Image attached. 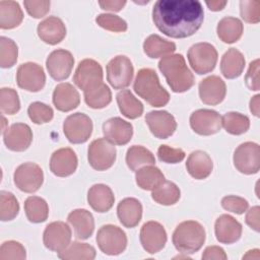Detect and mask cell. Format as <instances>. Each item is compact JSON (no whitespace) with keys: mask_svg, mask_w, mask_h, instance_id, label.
Masks as SVG:
<instances>
[{"mask_svg":"<svg viewBox=\"0 0 260 260\" xmlns=\"http://www.w3.org/2000/svg\"><path fill=\"white\" fill-rule=\"evenodd\" d=\"M203 19V7L197 0H158L152 8V20L157 29L174 39L193 36Z\"/></svg>","mask_w":260,"mask_h":260,"instance_id":"1","label":"cell"},{"mask_svg":"<svg viewBox=\"0 0 260 260\" xmlns=\"http://www.w3.org/2000/svg\"><path fill=\"white\" fill-rule=\"evenodd\" d=\"M158 69L174 92H185L194 85V75L181 54H173L160 59Z\"/></svg>","mask_w":260,"mask_h":260,"instance_id":"2","label":"cell"},{"mask_svg":"<svg viewBox=\"0 0 260 260\" xmlns=\"http://www.w3.org/2000/svg\"><path fill=\"white\" fill-rule=\"evenodd\" d=\"M133 88L152 107H164L170 101V93L160 85L156 72L151 68H142L137 72Z\"/></svg>","mask_w":260,"mask_h":260,"instance_id":"3","label":"cell"},{"mask_svg":"<svg viewBox=\"0 0 260 260\" xmlns=\"http://www.w3.org/2000/svg\"><path fill=\"white\" fill-rule=\"evenodd\" d=\"M206 233L201 223L195 220H185L177 225L173 233V244L183 254H193L201 249Z\"/></svg>","mask_w":260,"mask_h":260,"instance_id":"4","label":"cell"},{"mask_svg":"<svg viewBox=\"0 0 260 260\" xmlns=\"http://www.w3.org/2000/svg\"><path fill=\"white\" fill-rule=\"evenodd\" d=\"M188 61L195 73L201 75L211 72L217 62V51L209 43H197L188 50Z\"/></svg>","mask_w":260,"mask_h":260,"instance_id":"5","label":"cell"},{"mask_svg":"<svg viewBox=\"0 0 260 260\" xmlns=\"http://www.w3.org/2000/svg\"><path fill=\"white\" fill-rule=\"evenodd\" d=\"M96 243L104 254L116 256L125 251L127 247V236L119 226L105 224L98 231Z\"/></svg>","mask_w":260,"mask_h":260,"instance_id":"6","label":"cell"},{"mask_svg":"<svg viewBox=\"0 0 260 260\" xmlns=\"http://www.w3.org/2000/svg\"><path fill=\"white\" fill-rule=\"evenodd\" d=\"M92 129L91 119L83 113L71 114L63 123V132L68 141L73 144L86 142L92 133Z\"/></svg>","mask_w":260,"mask_h":260,"instance_id":"7","label":"cell"},{"mask_svg":"<svg viewBox=\"0 0 260 260\" xmlns=\"http://www.w3.org/2000/svg\"><path fill=\"white\" fill-rule=\"evenodd\" d=\"M117 156L116 147L106 138L93 140L87 151V158L90 167L96 171H106L110 169Z\"/></svg>","mask_w":260,"mask_h":260,"instance_id":"8","label":"cell"},{"mask_svg":"<svg viewBox=\"0 0 260 260\" xmlns=\"http://www.w3.org/2000/svg\"><path fill=\"white\" fill-rule=\"evenodd\" d=\"M236 169L245 175L258 173L260 169V146L255 142H244L240 144L233 156Z\"/></svg>","mask_w":260,"mask_h":260,"instance_id":"9","label":"cell"},{"mask_svg":"<svg viewBox=\"0 0 260 260\" xmlns=\"http://www.w3.org/2000/svg\"><path fill=\"white\" fill-rule=\"evenodd\" d=\"M107 79L115 89H123L130 85L134 68L130 59L124 55L114 57L107 65Z\"/></svg>","mask_w":260,"mask_h":260,"instance_id":"10","label":"cell"},{"mask_svg":"<svg viewBox=\"0 0 260 260\" xmlns=\"http://www.w3.org/2000/svg\"><path fill=\"white\" fill-rule=\"evenodd\" d=\"M74 83L84 91H88L103 83V68L93 59H83L79 62L74 76Z\"/></svg>","mask_w":260,"mask_h":260,"instance_id":"11","label":"cell"},{"mask_svg":"<svg viewBox=\"0 0 260 260\" xmlns=\"http://www.w3.org/2000/svg\"><path fill=\"white\" fill-rule=\"evenodd\" d=\"M16 187L25 193L37 192L44 182V173L35 162H24L18 166L13 175Z\"/></svg>","mask_w":260,"mask_h":260,"instance_id":"12","label":"cell"},{"mask_svg":"<svg viewBox=\"0 0 260 260\" xmlns=\"http://www.w3.org/2000/svg\"><path fill=\"white\" fill-rule=\"evenodd\" d=\"M16 81L20 88L37 92L44 88L46 74L41 65L35 62H26L19 65L16 72Z\"/></svg>","mask_w":260,"mask_h":260,"instance_id":"13","label":"cell"},{"mask_svg":"<svg viewBox=\"0 0 260 260\" xmlns=\"http://www.w3.org/2000/svg\"><path fill=\"white\" fill-rule=\"evenodd\" d=\"M190 126L199 135H213L221 129V116L214 110H196L190 116Z\"/></svg>","mask_w":260,"mask_h":260,"instance_id":"14","label":"cell"},{"mask_svg":"<svg viewBox=\"0 0 260 260\" xmlns=\"http://www.w3.org/2000/svg\"><path fill=\"white\" fill-rule=\"evenodd\" d=\"M43 242L47 249L60 253L65 250L71 242V230L64 221H53L49 223L43 234Z\"/></svg>","mask_w":260,"mask_h":260,"instance_id":"15","label":"cell"},{"mask_svg":"<svg viewBox=\"0 0 260 260\" xmlns=\"http://www.w3.org/2000/svg\"><path fill=\"white\" fill-rule=\"evenodd\" d=\"M140 243L143 249L149 254L159 252L167 243V232L162 224L150 220L145 222L140 230Z\"/></svg>","mask_w":260,"mask_h":260,"instance_id":"16","label":"cell"},{"mask_svg":"<svg viewBox=\"0 0 260 260\" xmlns=\"http://www.w3.org/2000/svg\"><path fill=\"white\" fill-rule=\"evenodd\" d=\"M74 65V58L72 54L63 49H58L50 53L47 58L46 66L50 76L61 81L69 77Z\"/></svg>","mask_w":260,"mask_h":260,"instance_id":"17","label":"cell"},{"mask_svg":"<svg viewBox=\"0 0 260 260\" xmlns=\"http://www.w3.org/2000/svg\"><path fill=\"white\" fill-rule=\"evenodd\" d=\"M145 122L156 138L166 139L172 136L177 129V122L167 111H151L146 114Z\"/></svg>","mask_w":260,"mask_h":260,"instance_id":"18","label":"cell"},{"mask_svg":"<svg viewBox=\"0 0 260 260\" xmlns=\"http://www.w3.org/2000/svg\"><path fill=\"white\" fill-rule=\"evenodd\" d=\"M103 133L114 145H125L132 138L133 126L120 117H113L103 124Z\"/></svg>","mask_w":260,"mask_h":260,"instance_id":"19","label":"cell"},{"mask_svg":"<svg viewBox=\"0 0 260 260\" xmlns=\"http://www.w3.org/2000/svg\"><path fill=\"white\" fill-rule=\"evenodd\" d=\"M3 140L6 147L12 151L26 150L32 141V131L27 124H12L3 133Z\"/></svg>","mask_w":260,"mask_h":260,"instance_id":"20","label":"cell"},{"mask_svg":"<svg viewBox=\"0 0 260 260\" xmlns=\"http://www.w3.org/2000/svg\"><path fill=\"white\" fill-rule=\"evenodd\" d=\"M78 165L76 153L69 147L55 150L50 158V170L57 177H68L72 175Z\"/></svg>","mask_w":260,"mask_h":260,"instance_id":"21","label":"cell"},{"mask_svg":"<svg viewBox=\"0 0 260 260\" xmlns=\"http://www.w3.org/2000/svg\"><path fill=\"white\" fill-rule=\"evenodd\" d=\"M198 89L201 102L210 106L220 104L224 100L226 93L224 81L216 75H211L202 79Z\"/></svg>","mask_w":260,"mask_h":260,"instance_id":"22","label":"cell"},{"mask_svg":"<svg viewBox=\"0 0 260 260\" xmlns=\"http://www.w3.org/2000/svg\"><path fill=\"white\" fill-rule=\"evenodd\" d=\"M242 224L230 214H221L214 223L216 240L221 244L236 243L242 236Z\"/></svg>","mask_w":260,"mask_h":260,"instance_id":"23","label":"cell"},{"mask_svg":"<svg viewBox=\"0 0 260 260\" xmlns=\"http://www.w3.org/2000/svg\"><path fill=\"white\" fill-rule=\"evenodd\" d=\"M52 101L57 110L61 112H69L79 106L80 95L71 83L62 82L55 87Z\"/></svg>","mask_w":260,"mask_h":260,"instance_id":"24","label":"cell"},{"mask_svg":"<svg viewBox=\"0 0 260 260\" xmlns=\"http://www.w3.org/2000/svg\"><path fill=\"white\" fill-rule=\"evenodd\" d=\"M39 38L49 45H57L66 36V26L61 18L49 16L41 21L37 28Z\"/></svg>","mask_w":260,"mask_h":260,"instance_id":"25","label":"cell"},{"mask_svg":"<svg viewBox=\"0 0 260 260\" xmlns=\"http://www.w3.org/2000/svg\"><path fill=\"white\" fill-rule=\"evenodd\" d=\"M87 202L94 211L104 213L113 207L115 196L109 186L105 184H95L88 190Z\"/></svg>","mask_w":260,"mask_h":260,"instance_id":"26","label":"cell"},{"mask_svg":"<svg viewBox=\"0 0 260 260\" xmlns=\"http://www.w3.org/2000/svg\"><path fill=\"white\" fill-rule=\"evenodd\" d=\"M117 215L120 222L128 229L136 226L142 217V205L136 198L128 197L121 200L117 206Z\"/></svg>","mask_w":260,"mask_h":260,"instance_id":"27","label":"cell"},{"mask_svg":"<svg viewBox=\"0 0 260 260\" xmlns=\"http://www.w3.org/2000/svg\"><path fill=\"white\" fill-rule=\"evenodd\" d=\"M68 222L73 228L74 235L79 240L88 239L94 230V219L92 214L86 209H74L67 217Z\"/></svg>","mask_w":260,"mask_h":260,"instance_id":"28","label":"cell"},{"mask_svg":"<svg viewBox=\"0 0 260 260\" xmlns=\"http://www.w3.org/2000/svg\"><path fill=\"white\" fill-rule=\"evenodd\" d=\"M189 175L196 180L206 179L212 172L213 162L211 157L202 150L192 151L186 161Z\"/></svg>","mask_w":260,"mask_h":260,"instance_id":"29","label":"cell"},{"mask_svg":"<svg viewBox=\"0 0 260 260\" xmlns=\"http://www.w3.org/2000/svg\"><path fill=\"white\" fill-rule=\"evenodd\" d=\"M245 64L244 55L239 50L231 48L221 57L220 71L228 79L238 78L243 73Z\"/></svg>","mask_w":260,"mask_h":260,"instance_id":"30","label":"cell"},{"mask_svg":"<svg viewBox=\"0 0 260 260\" xmlns=\"http://www.w3.org/2000/svg\"><path fill=\"white\" fill-rule=\"evenodd\" d=\"M243 22L233 16H225L221 18L217 24V37L225 44H233L239 41L243 35Z\"/></svg>","mask_w":260,"mask_h":260,"instance_id":"31","label":"cell"},{"mask_svg":"<svg viewBox=\"0 0 260 260\" xmlns=\"http://www.w3.org/2000/svg\"><path fill=\"white\" fill-rule=\"evenodd\" d=\"M23 19V12L15 1H0V27L11 29L17 27Z\"/></svg>","mask_w":260,"mask_h":260,"instance_id":"32","label":"cell"},{"mask_svg":"<svg viewBox=\"0 0 260 260\" xmlns=\"http://www.w3.org/2000/svg\"><path fill=\"white\" fill-rule=\"evenodd\" d=\"M144 53L152 59L172 55L176 51V44L167 41L158 35H150L143 43Z\"/></svg>","mask_w":260,"mask_h":260,"instance_id":"33","label":"cell"},{"mask_svg":"<svg viewBox=\"0 0 260 260\" xmlns=\"http://www.w3.org/2000/svg\"><path fill=\"white\" fill-rule=\"evenodd\" d=\"M135 180L138 187L146 191H152L165 181L162 172L153 165L144 166L135 173Z\"/></svg>","mask_w":260,"mask_h":260,"instance_id":"34","label":"cell"},{"mask_svg":"<svg viewBox=\"0 0 260 260\" xmlns=\"http://www.w3.org/2000/svg\"><path fill=\"white\" fill-rule=\"evenodd\" d=\"M120 112L128 119H136L143 113L142 103L129 89H122L116 95Z\"/></svg>","mask_w":260,"mask_h":260,"instance_id":"35","label":"cell"},{"mask_svg":"<svg viewBox=\"0 0 260 260\" xmlns=\"http://www.w3.org/2000/svg\"><path fill=\"white\" fill-rule=\"evenodd\" d=\"M126 164L131 171L136 172L144 166L154 165L155 158L152 152L147 148L141 145H133L127 150Z\"/></svg>","mask_w":260,"mask_h":260,"instance_id":"36","label":"cell"},{"mask_svg":"<svg viewBox=\"0 0 260 260\" xmlns=\"http://www.w3.org/2000/svg\"><path fill=\"white\" fill-rule=\"evenodd\" d=\"M181 191L179 187L171 182V181H164L160 185H158L155 189L152 190L151 198L158 204L161 205H174L180 199Z\"/></svg>","mask_w":260,"mask_h":260,"instance_id":"37","label":"cell"},{"mask_svg":"<svg viewBox=\"0 0 260 260\" xmlns=\"http://www.w3.org/2000/svg\"><path fill=\"white\" fill-rule=\"evenodd\" d=\"M24 211L30 222L40 223L47 220L49 206L45 199L38 196H29L24 202Z\"/></svg>","mask_w":260,"mask_h":260,"instance_id":"38","label":"cell"},{"mask_svg":"<svg viewBox=\"0 0 260 260\" xmlns=\"http://www.w3.org/2000/svg\"><path fill=\"white\" fill-rule=\"evenodd\" d=\"M95 255V249L91 245L81 242H72L65 250L58 253V257L62 260H92Z\"/></svg>","mask_w":260,"mask_h":260,"instance_id":"39","label":"cell"},{"mask_svg":"<svg viewBox=\"0 0 260 260\" xmlns=\"http://www.w3.org/2000/svg\"><path fill=\"white\" fill-rule=\"evenodd\" d=\"M221 127L232 135H241L250 128V119L238 112H229L221 117Z\"/></svg>","mask_w":260,"mask_h":260,"instance_id":"40","label":"cell"},{"mask_svg":"<svg viewBox=\"0 0 260 260\" xmlns=\"http://www.w3.org/2000/svg\"><path fill=\"white\" fill-rule=\"evenodd\" d=\"M85 104L91 109H103L112 102V92L106 83H102L99 86L84 91Z\"/></svg>","mask_w":260,"mask_h":260,"instance_id":"41","label":"cell"},{"mask_svg":"<svg viewBox=\"0 0 260 260\" xmlns=\"http://www.w3.org/2000/svg\"><path fill=\"white\" fill-rule=\"evenodd\" d=\"M19 212V203L16 197L8 191L0 192V219L9 221L14 219Z\"/></svg>","mask_w":260,"mask_h":260,"instance_id":"42","label":"cell"},{"mask_svg":"<svg viewBox=\"0 0 260 260\" xmlns=\"http://www.w3.org/2000/svg\"><path fill=\"white\" fill-rule=\"evenodd\" d=\"M18 57V48L15 42L9 38H0V66L2 68L12 67Z\"/></svg>","mask_w":260,"mask_h":260,"instance_id":"43","label":"cell"},{"mask_svg":"<svg viewBox=\"0 0 260 260\" xmlns=\"http://www.w3.org/2000/svg\"><path fill=\"white\" fill-rule=\"evenodd\" d=\"M0 110L3 114L14 115L20 110V101L15 89L2 87L0 90Z\"/></svg>","mask_w":260,"mask_h":260,"instance_id":"44","label":"cell"},{"mask_svg":"<svg viewBox=\"0 0 260 260\" xmlns=\"http://www.w3.org/2000/svg\"><path fill=\"white\" fill-rule=\"evenodd\" d=\"M27 114L29 119L38 125L50 122L54 117L53 109L41 102H34L28 106Z\"/></svg>","mask_w":260,"mask_h":260,"instance_id":"45","label":"cell"},{"mask_svg":"<svg viewBox=\"0 0 260 260\" xmlns=\"http://www.w3.org/2000/svg\"><path fill=\"white\" fill-rule=\"evenodd\" d=\"M96 23L110 31L114 32H123L127 30V22L118 15L111 14V13H102L95 18Z\"/></svg>","mask_w":260,"mask_h":260,"instance_id":"46","label":"cell"},{"mask_svg":"<svg viewBox=\"0 0 260 260\" xmlns=\"http://www.w3.org/2000/svg\"><path fill=\"white\" fill-rule=\"evenodd\" d=\"M25 248L16 241H6L0 247V260H24Z\"/></svg>","mask_w":260,"mask_h":260,"instance_id":"47","label":"cell"},{"mask_svg":"<svg viewBox=\"0 0 260 260\" xmlns=\"http://www.w3.org/2000/svg\"><path fill=\"white\" fill-rule=\"evenodd\" d=\"M241 17L248 23H258L260 21V1L242 0L240 1Z\"/></svg>","mask_w":260,"mask_h":260,"instance_id":"48","label":"cell"},{"mask_svg":"<svg viewBox=\"0 0 260 260\" xmlns=\"http://www.w3.org/2000/svg\"><path fill=\"white\" fill-rule=\"evenodd\" d=\"M186 153L181 148H174L169 145L162 144L157 149V157L160 161L166 164H178L182 161Z\"/></svg>","mask_w":260,"mask_h":260,"instance_id":"49","label":"cell"},{"mask_svg":"<svg viewBox=\"0 0 260 260\" xmlns=\"http://www.w3.org/2000/svg\"><path fill=\"white\" fill-rule=\"evenodd\" d=\"M221 206L223 209L230 212H233L236 214H243L245 211H247L249 207V203L243 197L228 195L221 199Z\"/></svg>","mask_w":260,"mask_h":260,"instance_id":"50","label":"cell"},{"mask_svg":"<svg viewBox=\"0 0 260 260\" xmlns=\"http://www.w3.org/2000/svg\"><path fill=\"white\" fill-rule=\"evenodd\" d=\"M23 5H24L27 13L31 17L42 18L49 12L51 2L48 0H42V1L25 0L23 2Z\"/></svg>","mask_w":260,"mask_h":260,"instance_id":"51","label":"cell"},{"mask_svg":"<svg viewBox=\"0 0 260 260\" xmlns=\"http://www.w3.org/2000/svg\"><path fill=\"white\" fill-rule=\"evenodd\" d=\"M245 83L247 87L251 90L260 89V79H259V59H255L249 65L248 71L245 76Z\"/></svg>","mask_w":260,"mask_h":260,"instance_id":"52","label":"cell"},{"mask_svg":"<svg viewBox=\"0 0 260 260\" xmlns=\"http://www.w3.org/2000/svg\"><path fill=\"white\" fill-rule=\"evenodd\" d=\"M260 215V207L259 206H253L250 208L246 214V223L255 232L260 231V220L259 216Z\"/></svg>","mask_w":260,"mask_h":260,"instance_id":"53","label":"cell"},{"mask_svg":"<svg viewBox=\"0 0 260 260\" xmlns=\"http://www.w3.org/2000/svg\"><path fill=\"white\" fill-rule=\"evenodd\" d=\"M226 258L228 256L224 250L218 246H208L202 254L203 260H225Z\"/></svg>","mask_w":260,"mask_h":260,"instance_id":"54","label":"cell"},{"mask_svg":"<svg viewBox=\"0 0 260 260\" xmlns=\"http://www.w3.org/2000/svg\"><path fill=\"white\" fill-rule=\"evenodd\" d=\"M99 5L104 10L117 12L123 9V7L126 5V1H99Z\"/></svg>","mask_w":260,"mask_h":260,"instance_id":"55","label":"cell"},{"mask_svg":"<svg viewBox=\"0 0 260 260\" xmlns=\"http://www.w3.org/2000/svg\"><path fill=\"white\" fill-rule=\"evenodd\" d=\"M259 100H260V94H256L250 100V111L255 117H259V111H260Z\"/></svg>","mask_w":260,"mask_h":260,"instance_id":"56","label":"cell"},{"mask_svg":"<svg viewBox=\"0 0 260 260\" xmlns=\"http://www.w3.org/2000/svg\"><path fill=\"white\" fill-rule=\"evenodd\" d=\"M205 3L211 11H219L224 8L228 2L226 1H206Z\"/></svg>","mask_w":260,"mask_h":260,"instance_id":"57","label":"cell"},{"mask_svg":"<svg viewBox=\"0 0 260 260\" xmlns=\"http://www.w3.org/2000/svg\"><path fill=\"white\" fill-rule=\"evenodd\" d=\"M251 258H254V259H259V258H260L259 250H258V249L250 250V251L247 252L246 255L243 256V259H251Z\"/></svg>","mask_w":260,"mask_h":260,"instance_id":"58","label":"cell"}]
</instances>
